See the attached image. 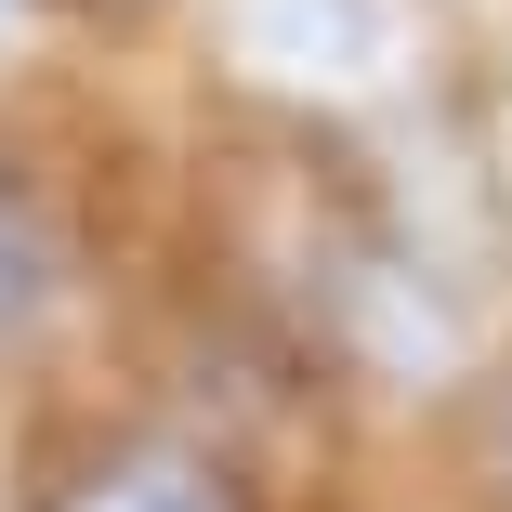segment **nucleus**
Wrapping results in <instances>:
<instances>
[{"label":"nucleus","mask_w":512,"mask_h":512,"mask_svg":"<svg viewBox=\"0 0 512 512\" xmlns=\"http://www.w3.org/2000/svg\"><path fill=\"white\" fill-rule=\"evenodd\" d=\"M499 434H512V421H499Z\"/></svg>","instance_id":"1"}]
</instances>
